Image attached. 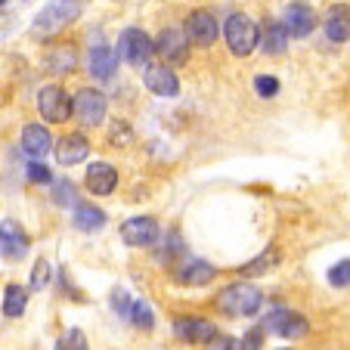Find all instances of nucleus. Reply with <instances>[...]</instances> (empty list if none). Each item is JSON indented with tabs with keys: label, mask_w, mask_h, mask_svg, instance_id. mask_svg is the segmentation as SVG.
I'll use <instances>...</instances> for the list:
<instances>
[{
	"label": "nucleus",
	"mask_w": 350,
	"mask_h": 350,
	"mask_svg": "<svg viewBox=\"0 0 350 350\" xmlns=\"http://www.w3.org/2000/svg\"><path fill=\"white\" fill-rule=\"evenodd\" d=\"M56 350H87V338L81 329H68L66 335L56 341Z\"/></svg>",
	"instance_id": "c85d7f7f"
},
{
	"label": "nucleus",
	"mask_w": 350,
	"mask_h": 350,
	"mask_svg": "<svg viewBox=\"0 0 350 350\" xmlns=\"http://www.w3.org/2000/svg\"><path fill=\"white\" fill-rule=\"evenodd\" d=\"M323 28L325 34H329V40H350V7L347 3H335V7H329V13H325L323 19Z\"/></svg>",
	"instance_id": "aec40b11"
},
{
	"label": "nucleus",
	"mask_w": 350,
	"mask_h": 350,
	"mask_svg": "<svg viewBox=\"0 0 350 350\" xmlns=\"http://www.w3.org/2000/svg\"><path fill=\"white\" fill-rule=\"evenodd\" d=\"M143 84L155 93V96L174 99L180 93V78L174 75L171 66H146L143 68Z\"/></svg>",
	"instance_id": "9b49d317"
},
{
	"label": "nucleus",
	"mask_w": 350,
	"mask_h": 350,
	"mask_svg": "<svg viewBox=\"0 0 350 350\" xmlns=\"http://www.w3.org/2000/svg\"><path fill=\"white\" fill-rule=\"evenodd\" d=\"M25 174L31 183H50V167L40 165V161H31V165L25 167Z\"/></svg>",
	"instance_id": "473e14b6"
},
{
	"label": "nucleus",
	"mask_w": 350,
	"mask_h": 350,
	"mask_svg": "<svg viewBox=\"0 0 350 350\" xmlns=\"http://www.w3.org/2000/svg\"><path fill=\"white\" fill-rule=\"evenodd\" d=\"M38 112H40V118H46L50 124H62V121H68V115H72V99H68V93L62 90L59 84H46V87H40V93H38Z\"/></svg>",
	"instance_id": "423d86ee"
},
{
	"label": "nucleus",
	"mask_w": 350,
	"mask_h": 350,
	"mask_svg": "<svg viewBox=\"0 0 350 350\" xmlns=\"http://www.w3.org/2000/svg\"><path fill=\"white\" fill-rule=\"evenodd\" d=\"M78 16H81V0H50L38 13L31 31L38 34V38H50V34L62 31L68 22H75Z\"/></svg>",
	"instance_id": "f03ea898"
},
{
	"label": "nucleus",
	"mask_w": 350,
	"mask_h": 350,
	"mask_svg": "<svg viewBox=\"0 0 350 350\" xmlns=\"http://www.w3.org/2000/svg\"><path fill=\"white\" fill-rule=\"evenodd\" d=\"M174 332H177V338L186 344H208L214 335H217V325L208 323V319L180 317L177 323H174Z\"/></svg>",
	"instance_id": "4468645a"
},
{
	"label": "nucleus",
	"mask_w": 350,
	"mask_h": 350,
	"mask_svg": "<svg viewBox=\"0 0 350 350\" xmlns=\"http://www.w3.org/2000/svg\"><path fill=\"white\" fill-rule=\"evenodd\" d=\"M115 186H118V171L109 161H93L87 167V189L93 196H112Z\"/></svg>",
	"instance_id": "dca6fc26"
},
{
	"label": "nucleus",
	"mask_w": 350,
	"mask_h": 350,
	"mask_svg": "<svg viewBox=\"0 0 350 350\" xmlns=\"http://www.w3.org/2000/svg\"><path fill=\"white\" fill-rule=\"evenodd\" d=\"M224 38H226V46H230L232 56H248L258 46V25L254 19H248L245 13H232L230 19L224 22Z\"/></svg>",
	"instance_id": "7ed1b4c3"
},
{
	"label": "nucleus",
	"mask_w": 350,
	"mask_h": 350,
	"mask_svg": "<svg viewBox=\"0 0 350 350\" xmlns=\"http://www.w3.org/2000/svg\"><path fill=\"white\" fill-rule=\"evenodd\" d=\"M25 307H28V291L22 285H7V291H3V313L10 319H19L25 313Z\"/></svg>",
	"instance_id": "5701e85b"
},
{
	"label": "nucleus",
	"mask_w": 350,
	"mask_h": 350,
	"mask_svg": "<svg viewBox=\"0 0 350 350\" xmlns=\"http://www.w3.org/2000/svg\"><path fill=\"white\" fill-rule=\"evenodd\" d=\"M329 282L335 285V288L350 285V260H338V264L332 267V270H329Z\"/></svg>",
	"instance_id": "7c9ffc66"
},
{
	"label": "nucleus",
	"mask_w": 350,
	"mask_h": 350,
	"mask_svg": "<svg viewBox=\"0 0 350 350\" xmlns=\"http://www.w3.org/2000/svg\"><path fill=\"white\" fill-rule=\"evenodd\" d=\"M121 239L131 248H149V245L159 242V224H155V217H146V214L131 217L121 224Z\"/></svg>",
	"instance_id": "6e6552de"
},
{
	"label": "nucleus",
	"mask_w": 350,
	"mask_h": 350,
	"mask_svg": "<svg viewBox=\"0 0 350 350\" xmlns=\"http://www.w3.org/2000/svg\"><path fill=\"white\" fill-rule=\"evenodd\" d=\"M46 66H50V72H56V75L75 72V50L72 46H59V50H53V53L46 56Z\"/></svg>",
	"instance_id": "393cba45"
},
{
	"label": "nucleus",
	"mask_w": 350,
	"mask_h": 350,
	"mask_svg": "<svg viewBox=\"0 0 350 350\" xmlns=\"http://www.w3.org/2000/svg\"><path fill=\"white\" fill-rule=\"evenodd\" d=\"M115 56H121L133 68H146L149 66V56H152V40H149L146 31H139V28H127V31H121Z\"/></svg>",
	"instance_id": "20e7f679"
},
{
	"label": "nucleus",
	"mask_w": 350,
	"mask_h": 350,
	"mask_svg": "<svg viewBox=\"0 0 350 350\" xmlns=\"http://www.w3.org/2000/svg\"><path fill=\"white\" fill-rule=\"evenodd\" d=\"M72 112L75 118L81 121V124H103L106 121V112H109V103L106 96L99 90H93V87H81L78 93H75V103H72Z\"/></svg>",
	"instance_id": "39448f33"
},
{
	"label": "nucleus",
	"mask_w": 350,
	"mask_h": 350,
	"mask_svg": "<svg viewBox=\"0 0 350 350\" xmlns=\"http://www.w3.org/2000/svg\"><path fill=\"white\" fill-rule=\"evenodd\" d=\"M115 68H118V56H115L112 46H103V44L93 46L87 72H90L96 81H109V78H115Z\"/></svg>",
	"instance_id": "6ab92c4d"
},
{
	"label": "nucleus",
	"mask_w": 350,
	"mask_h": 350,
	"mask_svg": "<svg viewBox=\"0 0 350 350\" xmlns=\"http://www.w3.org/2000/svg\"><path fill=\"white\" fill-rule=\"evenodd\" d=\"M279 264V252L276 248H267L264 254H260V258H254L252 264H245V267H239V273H242V276H264L267 270H273V267Z\"/></svg>",
	"instance_id": "b1692460"
},
{
	"label": "nucleus",
	"mask_w": 350,
	"mask_h": 350,
	"mask_svg": "<svg viewBox=\"0 0 350 350\" xmlns=\"http://www.w3.org/2000/svg\"><path fill=\"white\" fill-rule=\"evenodd\" d=\"M131 319L137 329H152L155 325V317H152V307L146 304V301H133V307H131Z\"/></svg>",
	"instance_id": "a878e982"
},
{
	"label": "nucleus",
	"mask_w": 350,
	"mask_h": 350,
	"mask_svg": "<svg viewBox=\"0 0 350 350\" xmlns=\"http://www.w3.org/2000/svg\"><path fill=\"white\" fill-rule=\"evenodd\" d=\"M87 155H90V143H87L84 133H68V137H62L59 143H56V159H59V165H66V167L84 161Z\"/></svg>",
	"instance_id": "f3484780"
},
{
	"label": "nucleus",
	"mask_w": 350,
	"mask_h": 350,
	"mask_svg": "<svg viewBox=\"0 0 350 350\" xmlns=\"http://www.w3.org/2000/svg\"><path fill=\"white\" fill-rule=\"evenodd\" d=\"M72 224L78 226L81 232H96V230H103V226H106V214L99 211L96 205H75Z\"/></svg>",
	"instance_id": "412c9836"
},
{
	"label": "nucleus",
	"mask_w": 350,
	"mask_h": 350,
	"mask_svg": "<svg viewBox=\"0 0 350 350\" xmlns=\"http://www.w3.org/2000/svg\"><path fill=\"white\" fill-rule=\"evenodd\" d=\"M217 307L224 313H230V317H254L264 307V295L252 282H236V285H226L217 295Z\"/></svg>",
	"instance_id": "f257e3e1"
},
{
	"label": "nucleus",
	"mask_w": 350,
	"mask_h": 350,
	"mask_svg": "<svg viewBox=\"0 0 350 350\" xmlns=\"http://www.w3.org/2000/svg\"><path fill=\"white\" fill-rule=\"evenodd\" d=\"M264 329L270 332V335H282V338H304L307 332H310V323H307L301 313L276 307V310H270V317L264 319Z\"/></svg>",
	"instance_id": "0eeeda50"
},
{
	"label": "nucleus",
	"mask_w": 350,
	"mask_h": 350,
	"mask_svg": "<svg viewBox=\"0 0 350 350\" xmlns=\"http://www.w3.org/2000/svg\"><path fill=\"white\" fill-rule=\"evenodd\" d=\"M152 53H159L165 62L171 66H180L189 56V44H186V34L180 28H165L159 34V40H152Z\"/></svg>",
	"instance_id": "1a4fd4ad"
},
{
	"label": "nucleus",
	"mask_w": 350,
	"mask_h": 350,
	"mask_svg": "<svg viewBox=\"0 0 350 350\" xmlns=\"http://www.w3.org/2000/svg\"><path fill=\"white\" fill-rule=\"evenodd\" d=\"M19 149L28 155V159L38 161L53 149V137H50V131H46L44 124H28L19 137Z\"/></svg>",
	"instance_id": "2eb2a0df"
},
{
	"label": "nucleus",
	"mask_w": 350,
	"mask_h": 350,
	"mask_svg": "<svg viewBox=\"0 0 350 350\" xmlns=\"http://www.w3.org/2000/svg\"><path fill=\"white\" fill-rule=\"evenodd\" d=\"M258 347H260V329H254L252 335L242 341V350H258Z\"/></svg>",
	"instance_id": "f704fd0d"
},
{
	"label": "nucleus",
	"mask_w": 350,
	"mask_h": 350,
	"mask_svg": "<svg viewBox=\"0 0 350 350\" xmlns=\"http://www.w3.org/2000/svg\"><path fill=\"white\" fill-rule=\"evenodd\" d=\"M258 44L264 46V53L279 56V53H285V46H288V31L282 28V22H267L264 38H258Z\"/></svg>",
	"instance_id": "4be33fe9"
},
{
	"label": "nucleus",
	"mask_w": 350,
	"mask_h": 350,
	"mask_svg": "<svg viewBox=\"0 0 350 350\" xmlns=\"http://www.w3.org/2000/svg\"><path fill=\"white\" fill-rule=\"evenodd\" d=\"M131 307H133V297H131V291L127 288H115L112 291V310L118 313V317H131Z\"/></svg>",
	"instance_id": "c756f323"
},
{
	"label": "nucleus",
	"mask_w": 350,
	"mask_h": 350,
	"mask_svg": "<svg viewBox=\"0 0 350 350\" xmlns=\"http://www.w3.org/2000/svg\"><path fill=\"white\" fill-rule=\"evenodd\" d=\"M214 276H217V267H211L208 260H202V258H189L186 264L177 267V279L183 285H192V288L214 282Z\"/></svg>",
	"instance_id": "a211bd4d"
},
{
	"label": "nucleus",
	"mask_w": 350,
	"mask_h": 350,
	"mask_svg": "<svg viewBox=\"0 0 350 350\" xmlns=\"http://www.w3.org/2000/svg\"><path fill=\"white\" fill-rule=\"evenodd\" d=\"M220 34V25L208 10H196L186 19V40H192L196 46H211Z\"/></svg>",
	"instance_id": "9d476101"
},
{
	"label": "nucleus",
	"mask_w": 350,
	"mask_h": 350,
	"mask_svg": "<svg viewBox=\"0 0 350 350\" xmlns=\"http://www.w3.org/2000/svg\"><path fill=\"white\" fill-rule=\"evenodd\" d=\"M3 3H7V0H0V7H3Z\"/></svg>",
	"instance_id": "c9c22d12"
},
{
	"label": "nucleus",
	"mask_w": 350,
	"mask_h": 350,
	"mask_svg": "<svg viewBox=\"0 0 350 350\" xmlns=\"http://www.w3.org/2000/svg\"><path fill=\"white\" fill-rule=\"evenodd\" d=\"M282 28L288 31V38H307L317 28V13L307 3H291L282 16Z\"/></svg>",
	"instance_id": "ddd939ff"
},
{
	"label": "nucleus",
	"mask_w": 350,
	"mask_h": 350,
	"mask_svg": "<svg viewBox=\"0 0 350 350\" xmlns=\"http://www.w3.org/2000/svg\"><path fill=\"white\" fill-rule=\"evenodd\" d=\"M254 90H258L264 99H270L279 93V81L270 78V75H258V78H254Z\"/></svg>",
	"instance_id": "2f4dec72"
},
{
	"label": "nucleus",
	"mask_w": 350,
	"mask_h": 350,
	"mask_svg": "<svg viewBox=\"0 0 350 350\" xmlns=\"http://www.w3.org/2000/svg\"><path fill=\"white\" fill-rule=\"evenodd\" d=\"M208 350H236V341L226 335H214L211 341H208Z\"/></svg>",
	"instance_id": "72a5a7b5"
},
{
	"label": "nucleus",
	"mask_w": 350,
	"mask_h": 350,
	"mask_svg": "<svg viewBox=\"0 0 350 350\" xmlns=\"http://www.w3.org/2000/svg\"><path fill=\"white\" fill-rule=\"evenodd\" d=\"M0 254L7 260H22L28 254V232L10 217L0 224Z\"/></svg>",
	"instance_id": "f8f14e48"
},
{
	"label": "nucleus",
	"mask_w": 350,
	"mask_h": 350,
	"mask_svg": "<svg viewBox=\"0 0 350 350\" xmlns=\"http://www.w3.org/2000/svg\"><path fill=\"white\" fill-rule=\"evenodd\" d=\"M50 276H53V267H50V260L46 258H40L38 264H34V270H31V288L44 291L46 285H50Z\"/></svg>",
	"instance_id": "cd10ccee"
},
{
	"label": "nucleus",
	"mask_w": 350,
	"mask_h": 350,
	"mask_svg": "<svg viewBox=\"0 0 350 350\" xmlns=\"http://www.w3.org/2000/svg\"><path fill=\"white\" fill-rule=\"evenodd\" d=\"M53 202L56 205H62V208H72L75 205V183L72 180H56L53 183Z\"/></svg>",
	"instance_id": "bb28decb"
}]
</instances>
